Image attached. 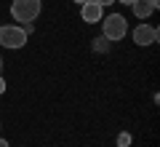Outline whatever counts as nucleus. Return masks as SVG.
Here are the masks:
<instances>
[{
	"label": "nucleus",
	"instance_id": "1",
	"mask_svg": "<svg viewBox=\"0 0 160 147\" xmlns=\"http://www.w3.org/2000/svg\"><path fill=\"white\" fill-rule=\"evenodd\" d=\"M128 32V19L123 13H109V16H102V35L112 43V40H123Z\"/></svg>",
	"mask_w": 160,
	"mask_h": 147
},
{
	"label": "nucleus",
	"instance_id": "2",
	"mask_svg": "<svg viewBox=\"0 0 160 147\" xmlns=\"http://www.w3.org/2000/svg\"><path fill=\"white\" fill-rule=\"evenodd\" d=\"M40 11H43V0H13V6H11V16L22 24L35 22L40 16Z\"/></svg>",
	"mask_w": 160,
	"mask_h": 147
},
{
	"label": "nucleus",
	"instance_id": "3",
	"mask_svg": "<svg viewBox=\"0 0 160 147\" xmlns=\"http://www.w3.org/2000/svg\"><path fill=\"white\" fill-rule=\"evenodd\" d=\"M0 45L3 48H24L27 45V32L19 24H3L0 27Z\"/></svg>",
	"mask_w": 160,
	"mask_h": 147
},
{
	"label": "nucleus",
	"instance_id": "4",
	"mask_svg": "<svg viewBox=\"0 0 160 147\" xmlns=\"http://www.w3.org/2000/svg\"><path fill=\"white\" fill-rule=\"evenodd\" d=\"M133 43L142 45V48H144V45L158 43V29H155L152 24H144V22H142L136 29H133Z\"/></svg>",
	"mask_w": 160,
	"mask_h": 147
},
{
	"label": "nucleus",
	"instance_id": "5",
	"mask_svg": "<svg viewBox=\"0 0 160 147\" xmlns=\"http://www.w3.org/2000/svg\"><path fill=\"white\" fill-rule=\"evenodd\" d=\"M102 11H104V8L99 6L96 0H86V3L80 6V13H83V22H86V24H96V22H102Z\"/></svg>",
	"mask_w": 160,
	"mask_h": 147
},
{
	"label": "nucleus",
	"instance_id": "6",
	"mask_svg": "<svg viewBox=\"0 0 160 147\" xmlns=\"http://www.w3.org/2000/svg\"><path fill=\"white\" fill-rule=\"evenodd\" d=\"M158 6H160V0H133L131 3V8H133V16L136 19H147L152 11H158Z\"/></svg>",
	"mask_w": 160,
	"mask_h": 147
},
{
	"label": "nucleus",
	"instance_id": "7",
	"mask_svg": "<svg viewBox=\"0 0 160 147\" xmlns=\"http://www.w3.org/2000/svg\"><path fill=\"white\" fill-rule=\"evenodd\" d=\"M93 48H96V51H107V48H109V40L102 35V38H96V40H93Z\"/></svg>",
	"mask_w": 160,
	"mask_h": 147
},
{
	"label": "nucleus",
	"instance_id": "8",
	"mask_svg": "<svg viewBox=\"0 0 160 147\" xmlns=\"http://www.w3.org/2000/svg\"><path fill=\"white\" fill-rule=\"evenodd\" d=\"M128 144H131V136H128V134H120L118 136V147H128Z\"/></svg>",
	"mask_w": 160,
	"mask_h": 147
},
{
	"label": "nucleus",
	"instance_id": "9",
	"mask_svg": "<svg viewBox=\"0 0 160 147\" xmlns=\"http://www.w3.org/2000/svg\"><path fill=\"white\" fill-rule=\"evenodd\" d=\"M96 3H99V6H102V8H107V6H112L115 0H96Z\"/></svg>",
	"mask_w": 160,
	"mask_h": 147
},
{
	"label": "nucleus",
	"instance_id": "10",
	"mask_svg": "<svg viewBox=\"0 0 160 147\" xmlns=\"http://www.w3.org/2000/svg\"><path fill=\"white\" fill-rule=\"evenodd\" d=\"M0 94H6V80H3V75H0Z\"/></svg>",
	"mask_w": 160,
	"mask_h": 147
},
{
	"label": "nucleus",
	"instance_id": "11",
	"mask_svg": "<svg viewBox=\"0 0 160 147\" xmlns=\"http://www.w3.org/2000/svg\"><path fill=\"white\" fill-rule=\"evenodd\" d=\"M115 3H123V6H131L133 0H115Z\"/></svg>",
	"mask_w": 160,
	"mask_h": 147
},
{
	"label": "nucleus",
	"instance_id": "12",
	"mask_svg": "<svg viewBox=\"0 0 160 147\" xmlns=\"http://www.w3.org/2000/svg\"><path fill=\"white\" fill-rule=\"evenodd\" d=\"M0 147H11V144H8V142L3 139V136H0Z\"/></svg>",
	"mask_w": 160,
	"mask_h": 147
},
{
	"label": "nucleus",
	"instance_id": "13",
	"mask_svg": "<svg viewBox=\"0 0 160 147\" xmlns=\"http://www.w3.org/2000/svg\"><path fill=\"white\" fill-rule=\"evenodd\" d=\"M75 3H80V6H83V3H86V0H75Z\"/></svg>",
	"mask_w": 160,
	"mask_h": 147
},
{
	"label": "nucleus",
	"instance_id": "14",
	"mask_svg": "<svg viewBox=\"0 0 160 147\" xmlns=\"http://www.w3.org/2000/svg\"><path fill=\"white\" fill-rule=\"evenodd\" d=\"M0 67H3V59H0Z\"/></svg>",
	"mask_w": 160,
	"mask_h": 147
}]
</instances>
